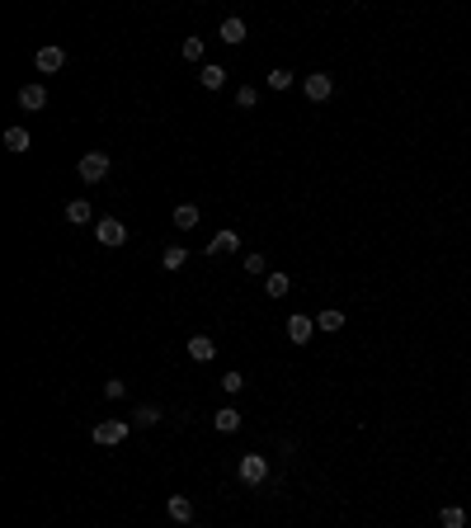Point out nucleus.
<instances>
[{"label": "nucleus", "mask_w": 471, "mask_h": 528, "mask_svg": "<svg viewBox=\"0 0 471 528\" xmlns=\"http://www.w3.org/2000/svg\"><path fill=\"white\" fill-rule=\"evenodd\" d=\"M108 165H113V160H108L104 151H85L76 170H80V180H85V185H99V180L108 175Z\"/></svg>", "instance_id": "nucleus-1"}, {"label": "nucleus", "mask_w": 471, "mask_h": 528, "mask_svg": "<svg viewBox=\"0 0 471 528\" xmlns=\"http://www.w3.org/2000/svg\"><path fill=\"white\" fill-rule=\"evenodd\" d=\"M99 449H118L123 439H128V420H99L95 424V434H90Z\"/></svg>", "instance_id": "nucleus-2"}, {"label": "nucleus", "mask_w": 471, "mask_h": 528, "mask_svg": "<svg viewBox=\"0 0 471 528\" xmlns=\"http://www.w3.org/2000/svg\"><path fill=\"white\" fill-rule=\"evenodd\" d=\"M236 476H240L245 486H264V476H269V462H264L260 453H245V458L236 462Z\"/></svg>", "instance_id": "nucleus-3"}, {"label": "nucleus", "mask_w": 471, "mask_h": 528, "mask_svg": "<svg viewBox=\"0 0 471 528\" xmlns=\"http://www.w3.org/2000/svg\"><path fill=\"white\" fill-rule=\"evenodd\" d=\"M95 241H99V245H123V241H128V227H123L118 217H99V222H95Z\"/></svg>", "instance_id": "nucleus-4"}, {"label": "nucleus", "mask_w": 471, "mask_h": 528, "mask_svg": "<svg viewBox=\"0 0 471 528\" xmlns=\"http://www.w3.org/2000/svg\"><path fill=\"white\" fill-rule=\"evenodd\" d=\"M335 95V80H330V71H316V76H307V100H330Z\"/></svg>", "instance_id": "nucleus-5"}, {"label": "nucleus", "mask_w": 471, "mask_h": 528, "mask_svg": "<svg viewBox=\"0 0 471 528\" xmlns=\"http://www.w3.org/2000/svg\"><path fill=\"white\" fill-rule=\"evenodd\" d=\"M236 250H240V236H236V232H217V236L208 241V255H212V260H217V255H236Z\"/></svg>", "instance_id": "nucleus-6"}, {"label": "nucleus", "mask_w": 471, "mask_h": 528, "mask_svg": "<svg viewBox=\"0 0 471 528\" xmlns=\"http://www.w3.org/2000/svg\"><path fill=\"white\" fill-rule=\"evenodd\" d=\"M61 66H66V53H61V48H38V71H43V76H52Z\"/></svg>", "instance_id": "nucleus-7"}, {"label": "nucleus", "mask_w": 471, "mask_h": 528, "mask_svg": "<svg viewBox=\"0 0 471 528\" xmlns=\"http://www.w3.org/2000/svg\"><path fill=\"white\" fill-rule=\"evenodd\" d=\"M165 514H170L175 524H189V519H193V500H189V496H170V500H165Z\"/></svg>", "instance_id": "nucleus-8"}, {"label": "nucleus", "mask_w": 471, "mask_h": 528, "mask_svg": "<svg viewBox=\"0 0 471 528\" xmlns=\"http://www.w3.org/2000/svg\"><path fill=\"white\" fill-rule=\"evenodd\" d=\"M311 330H316L311 317H288V340L292 344H307V340H311Z\"/></svg>", "instance_id": "nucleus-9"}, {"label": "nucleus", "mask_w": 471, "mask_h": 528, "mask_svg": "<svg viewBox=\"0 0 471 528\" xmlns=\"http://www.w3.org/2000/svg\"><path fill=\"white\" fill-rule=\"evenodd\" d=\"M212 354H217V340H212V335H193V340H189V359H198V364H208Z\"/></svg>", "instance_id": "nucleus-10"}, {"label": "nucleus", "mask_w": 471, "mask_h": 528, "mask_svg": "<svg viewBox=\"0 0 471 528\" xmlns=\"http://www.w3.org/2000/svg\"><path fill=\"white\" fill-rule=\"evenodd\" d=\"M212 424H217L222 434H236V429H240V411H236V406H222V411L212 415Z\"/></svg>", "instance_id": "nucleus-11"}, {"label": "nucleus", "mask_w": 471, "mask_h": 528, "mask_svg": "<svg viewBox=\"0 0 471 528\" xmlns=\"http://www.w3.org/2000/svg\"><path fill=\"white\" fill-rule=\"evenodd\" d=\"M48 104V90H43V85H24V90H19V109H43Z\"/></svg>", "instance_id": "nucleus-12"}, {"label": "nucleus", "mask_w": 471, "mask_h": 528, "mask_svg": "<svg viewBox=\"0 0 471 528\" xmlns=\"http://www.w3.org/2000/svg\"><path fill=\"white\" fill-rule=\"evenodd\" d=\"M198 85H203V90H222V85H227V71H222V66H198Z\"/></svg>", "instance_id": "nucleus-13"}, {"label": "nucleus", "mask_w": 471, "mask_h": 528, "mask_svg": "<svg viewBox=\"0 0 471 528\" xmlns=\"http://www.w3.org/2000/svg\"><path fill=\"white\" fill-rule=\"evenodd\" d=\"M316 326H320L325 335H335V330H344V312H335V307H325V312L316 317Z\"/></svg>", "instance_id": "nucleus-14"}, {"label": "nucleus", "mask_w": 471, "mask_h": 528, "mask_svg": "<svg viewBox=\"0 0 471 528\" xmlns=\"http://www.w3.org/2000/svg\"><path fill=\"white\" fill-rule=\"evenodd\" d=\"M222 43L240 48V43H245V19H227V24H222Z\"/></svg>", "instance_id": "nucleus-15"}, {"label": "nucleus", "mask_w": 471, "mask_h": 528, "mask_svg": "<svg viewBox=\"0 0 471 528\" xmlns=\"http://www.w3.org/2000/svg\"><path fill=\"white\" fill-rule=\"evenodd\" d=\"M184 264H189V255H184V245H170V250L160 255V269H170V274H180Z\"/></svg>", "instance_id": "nucleus-16"}, {"label": "nucleus", "mask_w": 471, "mask_h": 528, "mask_svg": "<svg viewBox=\"0 0 471 528\" xmlns=\"http://www.w3.org/2000/svg\"><path fill=\"white\" fill-rule=\"evenodd\" d=\"M264 288H269V297H288V292H292V279H288V274H269V279H264Z\"/></svg>", "instance_id": "nucleus-17"}, {"label": "nucleus", "mask_w": 471, "mask_h": 528, "mask_svg": "<svg viewBox=\"0 0 471 528\" xmlns=\"http://www.w3.org/2000/svg\"><path fill=\"white\" fill-rule=\"evenodd\" d=\"M90 217H95V208H90L85 198H71V203H66V222H90Z\"/></svg>", "instance_id": "nucleus-18"}, {"label": "nucleus", "mask_w": 471, "mask_h": 528, "mask_svg": "<svg viewBox=\"0 0 471 528\" xmlns=\"http://www.w3.org/2000/svg\"><path fill=\"white\" fill-rule=\"evenodd\" d=\"M175 227H180V232L198 227V208H193V203H180V208H175Z\"/></svg>", "instance_id": "nucleus-19"}, {"label": "nucleus", "mask_w": 471, "mask_h": 528, "mask_svg": "<svg viewBox=\"0 0 471 528\" xmlns=\"http://www.w3.org/2000/svg\"><path fill=\"white\" fill-rule=\"evenodd\" d=\"M439 519H443V528H467V509H462V505H448Z\"/></svg>", "instance_id": "nucleus-20"}, {"label": "nucleus", "mask_w": 471, "mask_h": 528, "mask_svg": "<svg viewBox=\"0 0 471 528\" xmlns=\"http://www.w3.org/2000/svg\"><path fill=\"white\" fill-rule=\"evenodd\" d=\"M5 147L10 151H28V128H10L5 132Z\"/></svg>", "instance_id": "nucleus-21"}, {"label": "nucleus", "mask_w": 471, "mask_h": 528, "mask_svg": "<svg viewBox=\"0 0 471 528\" xmlns=\"http://www.w3.org/2000/svg\"><path fill=\"white\" fill-rule=\"evenodd\" d=\"M240 269H245L250 279H260L264 269H269V260H264V255H245V260H240Z\"/></svg>", "instance_id": "nucleus-22"}, {"label": "nucleus", "mask_w": 471, "mask_h": 528, "mask_svg": "<svg viewBox=\"0 0 471 528\" xmlns=\"http://www.w3.org/2000/svg\"><path fill=\"white\" fill-rule=\"evenodd\" d=\"M184 62H203V38H184Z\"/></svg>", "instance_id": "nucleus-23"}, {"label": "nucleus", "mask_w": 471, "mask_h": 528, "mask_svg": "<svg viewBox=\"0 0 471 528\" xmlns=\"http://www.w3.org/2000/svg\"><path fill=\"white\" fill-rule=\"evenodd\" d=\"M269 85H273V90H288V85H292V71H288V66H278V71H269Z\"/></svg>", "instance_id": "nucleus-24"}, {"label": "nucleus", "mask_w": 471, "mask_h": 528, "mask_svg": "<svg viewBox=\"0 0 471 528\" xmlns=\"http://www.w3.org/2000/svg\"><path fill=\"white\" fill-rule=\"evenodd\" d=\"M255 100H260V95H255V85H245V90H236V104H240V109H255Z\"/></svg>", "instance_id": "nucleus-25"}, {"label": "nucleus", "mask_w": 471, "mask_h": 528, "mask_svg": "<svg viewBox=\"0 0 471 528\" xmlns=\"http://www.w3.org/2000/svg\"><path fill=\"white\" fill-rule=\"evenodd\" d=\"M222 387H227V392H240V387H245V373H227Z\"/></svg>", "instance_id": "nucleus-26"}, {"label": "nucleus", "mask_w": 471, "mask_h": 528, "mask_svg": "<svg viewBox=\"0 0 471 528\" xmlns=\"http://www.w3.org/2000/svg\"><path fill=\"white\" fill-rule=\"evenodd\" d=\"M137 420H142V424H156L160 420V406H142V411H137Z\"/></svg>", "instance_id": "nucleus-27"}, {"label": "nucleus", "mask_w": 471, "mask_h": 528, "mask_svg": "<svg viewBox=\"0 0 471 528\" xmlns=\"http://www.w3.org/2000/svg\"><path fill=\"white\" fill-rule=\"evenodd\" d=\"M123 392H128V387H123L118 377H108V382H104V396H113V401H118V396H123Z\"/></svg>", "instance_id": "nucleus-28"}]
</instances>
